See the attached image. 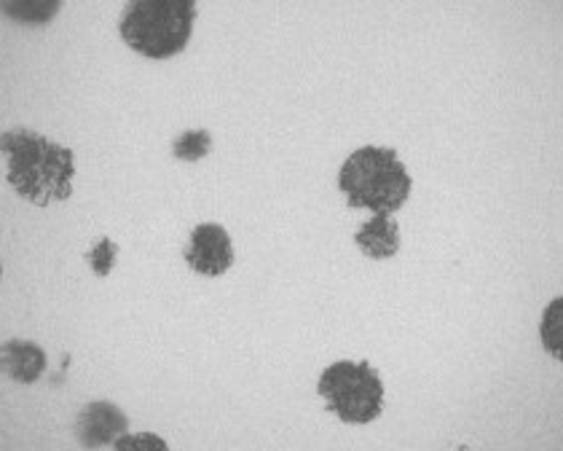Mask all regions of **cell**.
Returning a JSON list of instances; mask_svg holds the SVG:
<instances>
[{
    "label": "cell",
    "instance_id": "6da1fadb",
    "mask_svg": "<svg viewBox=\"0 0 563 451\" xmlns=\"http://www.w3.org/2000/svg\"><path fill=\"white\" fill-rule=\"evenodd\" d=\"M5 156V180L30 205L48 207L70 199L76 178V156L57 140L14 127L0 135Z\"/></svg>",
    "mask_w": 563,
    "mask_h": 451
},
{
    "label": "cell",
    "instance_id": "7a4b0ae2",
    "mask_svg": "<svg viewBox=\"0 0 563 451\" xmlns=\"http://www.w3.org/2000/svg\"><path fill=\"white\" fill-rule=\"evenodd\" d=\"M411 175L391 148L363 145L341 164L339 188L352 207L373 216H391L411 197Z\"/></svg>",
    "mask_w": 563,
    "mask_h": 451
},
{
    "label": "cell",
    "instance_id": "3957f363",
    "mask_svg": "<svg viewBox=\"0 0 563 451\" xmlns=\"http://www.w3.org/2000/svg\"><path fill=\"white\" fill-rule=\"evenodd\" d=\"M196 0H130L121 16V38L137 54L169 59L188 46Z\"/></svg>",
    "mask_w": 563,
    "mask_h": 451
},
{
    "label": "cell",
    "instance_id": "277c9868",
    "mask_svg": "<svg viewBox=\"0 0 563 451\" xmlns=\"http://www.w3.org/2000/svg\"><path fill=\"white\" fill-rule=\"evenodd\" d=\"M317 393L346 425H368L384 411V382L365 361H339L322 371Z\"/></svg>",
    "mask_w": 563,
    "mask_h": 451
},
{
    "label": "cell",
    "instance_id": "5b68a950",
    "mask_svg": "<svg viewBox=\"0 0 563 451\" xmlns=\"http://www.w3.org/2000/svg\"><path fill=\"white\" fill-rule=\"evenodd\" d=\"M188 266L201 277H220L234 264V242L220 223H199L188 237Z\"/></svg>",
    "mask_w": 563,
    "mask_h": 451
},
{
    "label": "cell",
    "instance_id": "8992f818",
    "mask_svg": "<svg viewBox=\"0 0 563 451\" xmlns=\"http://www.w3.org/2000/svg\"><path fill=\"white\" fill-rule=\"evenodd\" d=\"M126 428H130V422L119 406L110 404V400H91L78 414L76 438L84 449H106L113 447Z\"/></svg>",
    "mask_w": 563,
    "mask_h": 451
},
{
    "label": "cell",
    "instance_id": "52a82bcc",
    "mask_svg": "<svg viewBox=\"0 0 563 451\" xmlns=\"http://www.w3.org/2000/svg\"><path fill=\"white\" fill-rule=\"evenodd\" d=\"M48 358L44 346L30 339H9L0 346V374L20 384H33L44 376Z\"/></svg>",
    "mask_w": 563,
    "mask_h": 451
},
{
    "label": "cell",
    "instance_id": "ba28073f",
    "mask_svg": "<svg viewBox=\"0 0 563 451\" xmlns=\"http://www.w3.org/2000/svg\"><path fill=\"white\" fill-rule=\"evenodd\" d=\"M354 242L373 261L391 258L400 250V226L391 221L389 216H373L371 221L360 226Z\"/></svg>",
    "mask_w": 563,
    "mask_h": 451
},
{
    "label": "cell",
    "instance_id": "9c48e42d",
    "mask_svg": "<svg viewBox=\"0 0 563 451\" xmlns=\"http://www.w3.org/2000/svg\"><path fill=\"white\" fill-rule=\"evenodd\" d=\"M63 9V0H0V11L20 24H46Z\"/></svg>",
    "mask_w": 563,
    "mask_h": 451
},
{
    "label": "cell",
    "instance_id": "30bf717a",
    "mask_svg": "<svg viewBox=\"0 0 563 451\" xmlns=\"http://www.w3.org/2000/svg\"><path fill=\"white\" fill-rule=\"evenodd\" d=\"M540 337L544 350L563 363V296L548 304L540 322Z\"/></svg>",
    "mask_w": 563,
    "mask_h": 451
},
{
    "label": "cell",
    "instance_id": "8fae6325",
    "mask_svg": "<svg viewBox=\"0 0 563 451\" xmlns=\"http://www.w3.org/2000/svg\"><path fill=\"white\" fill-rule=\"evenodd\" d=\"M212 148L210 132L205 130H191L183 132L180 138L173 143V154L180 158V162H201Z\"/></svg>",
    "mask_w": 563,
    "mask_h": 451
},
{
    "label": "cell",
    "instance_id": "7c38bea8",
    "mask_svg": "<svg viewBox=\"0 0 563 451\" xmlns=\"http://www.w3.org/2000/svg\"><path fill=\"white\" fill-rule=\"evenodd\" d=\"M115 258H119V245H115L113 240H108V237L97 240L95 248L87 253V264L91 266V272H95L97 277H106V274H110Z\"/></svg>",
    "mask_w": 563,
    "mask_h": 451
},
{
    "label": "cell",
    "instance_id": "4fadbf2b",
    "mask_svg": "<svg viewBox=\"0 0 563 451\" xmlns=\"http://www.w3.org/2000/svg\"><path fill=\"white\" fill-rule=\"evenodd\" d=\"M113 451H169V447L156 432H124L113 443Z\"/></svg>",
    "mask_w": 563,
    "mask_h": 451
},
{
    "label": "cell",
    "instance_id": "5bb4252c",
    "mask_svg": "<svg viewBox=\"0 0 563 451\" xmlns=\"http://www.w3.org/2000/svg\"><path fill=\"white\" fill-rule=\"evenodd\" d=\"M0 277H3V261H0Z\"/></svg>",
    "mask_w": 563,
    "mask_h": 451
}]
</instances>
